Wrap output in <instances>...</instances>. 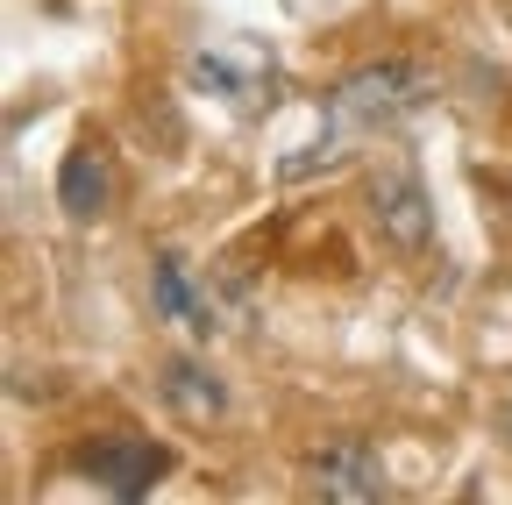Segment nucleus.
<instances>
[{"mask_svg": "<svg viewBox=\"0 0 512 505\" xmlns=\"http://www.w3.org/2000/svg\"><path fill=\"white\" fill-rule=\"evenodd\" d=\"M363 207H370V228L384 249H399V257H427L434 249V200H427V185L413 164L399 157H384L363 171Z\"/></svg>", "mask_w": 512, "mask_h": 505, "instance_id": "nucleus-1", "label": "nucleus"}, {"mask_svg": "<svg viewBox=\"0 0 512 505\" xmlns=\"http://www.w3.org/2000/svg\"><path fill=\"white\" fill-rule=\"evenodd\" d=\"M434 100V72L427 65H406V57H384V65H363L335 86V114L349 129H377V121H399L413 107Z\"/></svg>", "mask_w": 512, "mask_h": 505, "instance_id": "nucleus-2", "label": "nucleus"}, {"mask_svg": "<svg viewBox=\"0 0 512 505\" xmlns=\"http://www.w3.org/2000/svg\"><path fill=\"white\" fill-rule=\"evenodd\" d=\"M79 470L100 484V491H114V498H143L164 470H171V456L157 449V441H136V434H114V441H86V456H79Z\"/></svg>", "mask_w": 512, "mask_h": 505, "instance_id": "nucleus-3", "label": "nucleus"}, {"mask_svg": "<svg viewBox=\"0 0 512 505\" xmlns=\"http://www.w3.org/2000/svg\"><path fill=\"white\" fill-rule=\"evenodd\" d=\"M306 484L320 491V498H342V505H363V498H377V456L363 449V441H328L313 463H306Z\"/></svg>", "mask_w": 512, "mask_h": 505, "instance_id": "nucleus-4", "label": "nucleus"}, {"mask_svg": "<svg viewBox=\"0 0 512 505\" xmlns=\"http://www.w3.org/2000/svg\"><path fill=\"white\" fill-rule=\"evenodd\" d=\"M107 150L100 143H72V157L57 164V207L72 221H100L107 214Z\"/></svg>", "mask_w": 512, "mask_h": 505, "instance_id": "nucleus-5", "label": "nucleus"}, {"mask_svg": "<svg viewBox=\"0 0 512 505\" xmlns=\"http://www.w3.org/2000/svg\"><path fill=\"white\" fill-rule=\"evenodd\" d=\"M164 406L185 420V427H207L228 413V392H221V377L207 363H192V356H171L164 363Z\"/></svg>", "mask_w": 512, "mask_h": 505, "instance_id": "nucleus-6", "label": "nucleus"}, {"mask_svg": "<svg viewBox=\"0 0 512 505\" xmlns=\"http://www.w3.org/2000/svg\"><path fill=\"white\" fill-rule=\"evenodd\" d=\"M157 313H171V321H185L192 335H214V306L200 299V292H192V271L171 257V249H164V257H157Z\"/></svg>", "mask_w": 512, "mask_h": 505, "instance_id": "nucleus-7", "label": "nucleus"}, {"mask_svg": "<svg viewBox=\"0 0 512 505\" xmlns=\"http://www.w3.org/2000/svg\"><path fill=\"white\" fill-rule=\"evenodd\" d=\"M505 434H512V413H505Z\"/></svg>", "mask_w": 512, "mask_h": 505, "instance_id": "nucleus-8", "label": "nucleus"}]
</instances>
